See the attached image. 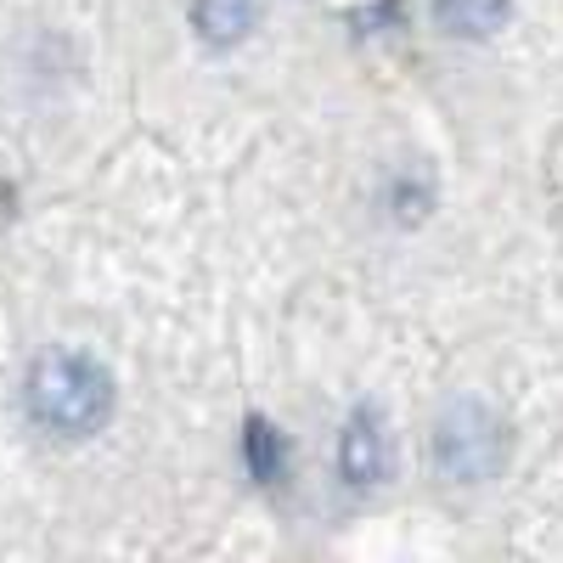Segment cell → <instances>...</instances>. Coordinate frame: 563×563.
Listing matches in <instances>:
<instances>
[{"mask_svg": "<svg viewBox=\"0 0 563 563\" xmlns=\"http://www.w3.org/2000/svg\"><path fill=\"white\" fill-rule=\"evenodd\" d=\"M265 0H192V29L203 45H238L260 29Z\"/></svg>", "mask_w": 563, "mask_h": 563, "instance_id": "4", "label": "cell"}, {"mask_svg": "<svg viewBox=\"0 0 563 563\" xmlns=\"http://www.w3.org/2000/svg\"><path fill=\"white\" fill-rule=\"evenodd\" d=\"M339 474L355 490H378L395 474V434L378 406H355L339 434Z\"/></svg>", "mask_w": 563, "mask_h": 563, "instance_id": "3", "label": "cell"}, {"mask_svg": "<svg viewBox=\"0 0 563 563\" xmlns=\"http://www.w3.org/2000/svg\"><path fill=\"white\" fill-rule=\"evenodd\" d=\"M434 467L445 485H490L507 467V429L485 400H451L434 422Z\"/></svg>", "mask_w": 563, "mask_h": 563, "instance_id": "2", "label": "cell"}, {"mask_svg": "<svg viewBox=\"0 0 563 563\" xmlns=\"http://www.w3.org/2000/svg\"><path fill=\"white\" fill-rule=\"evenodd\" d=\"M512 0H434V23L451 40H490L507 23Z\"/></svg>", "mask_w": 563, "mask_h": 563, "instance_id": "5", "label": "cell"}, {"mask_svg": "<svg viewBox=\"0 0 563 563\" xmlns=\"http://www.w3.org/2000/svg\"><path fill=\"white\" fill-rule=\"evenodd\" d=\"M23 406L45 434L90 440L113 422L119 389H113V372L102 361H90L79 350H45L23 378Z\"/></svg>", "mask_w": 563, "mask_h": 563, "instance_id": "1", "label": "cell"}, {"mask_svg": "<svg viewBox=\"0 0 563 563\" xmlns=\"http://www.w3.org/2000/svg\"><path fill=\"white\" fill-rule=\"evenodd\" d=\"M243 456H249L254 485H282L288 479V445H282V429H271V417H260V411L243 422Z\"/></svg>", "mask_w": 563, "mask_h": 563, "instance_id": "6", "label": "cell"}]
</instances>
